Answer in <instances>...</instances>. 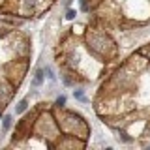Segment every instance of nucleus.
Segmentation results:
<instances>
[{
	"label": "nucleus",
	"mask_w": 150,
	"mask_h": 150,
	"mask_svg": "<svg viewBox=\"0 0 150 150\" xmlns=\"http://www.w3.org/2000/svg\"><path fill=\"white\" fill-rule=\"evenodd\" d=\"M120 135H122V139H124V141H126V143H130V141H131V139H130V137H128L126 133H120Z\"/></svg>",
	"instance_id": "obj_10"
},
{
	"label": "nucleus",
	"mask_w": 150,
	"mask_h": 150,
	"mask_svg": "<svg viewBox=\"0 0 150 150\" xmlns=\"http://www.w3.org/2000/svg\"><path fill=\"white\" fill-rule=\"evenodd\" d=\"M45 73H47V77H49L51 81H55V73H53V69H51L49 66H47V68H45Z\"/></svg>",
	"instance_id": "obj_4"
},
{
	"label": "nucleus",
	"mask_w": 150,
	"mask_h": 150,
	"mask_svg": "<svg viewBox=\"0 0 150 150\" xmlns=\"http://www.w3.org/2000/svg\"><path fill=\"white\" fill-rule=\"evenodd\" d=\"M43 69H38L36 71V75H34V81H32V85H34V87H40L41 83H43V77H45V75H43Z\"/></svg>",
	"instance_id": "obj_1"
},
{
	"label": "nucleus",
	"mask_w": 150,
	"mask_h": 150,
	"mask_svg": "<svg viewBox=\"0 0 150 150\" xmlns=\"http://www.w3.org/2000/svg\"><path fill=\"white\" fill-rule=\"evenodd\" d=\"M66 103V98L64 96H58V100H56V105H64Z\"/></svg>",
	"instance_id": "obj_9"
},
{
	"label": "nucleus",
	"mask_w": 150,
	"mask_h": 150,
	"mask_svg": "<svg viewBox=\"0 0 150 150\" xmlns=\"http://www.w3.org/2000/svg\"><path fill=\"white\" fill-rule=\"evenodd\" d=\"M75 98H77V100H81V101H83V100H85V94H83L81 90H75Z\"/></svg>",
	"instance_id": "obj_7"
},
{
	"label": "nucleus",
	"mask_w": 150,
	"mask_h": 150,
	"mask_svg": "<svg viewBox=\"0 0 150 150\" xmlns=\"http://www.w3.org/2000/svg\"><path fill=\"white\" fill-rule=\"evenodd\" d=\"M26 105H28L26 100H21V101L17 103V109H15V113H17V114H23L24 111H26Z\"/></svg>",
	"instance_id": "obj_2"
},
{
	"label": "nucleus",
	"mask_w": 150,
	"mask_h": 150,
	"mask_svg": "<svg viewBox=\"0 0 150 150\" xmlns=\"http://www.w3.org/2000/svg\"><path fill=\"white\" fill-rule=\"evenodd\" d=\"M73 17H75V11H73V9H68V13H66V19H69V21H71Z\"/></svg>",
	"instance_id": "obj_6"
},
{
	"label": "nucleus",
	"mask_w": 150,
	"mask_h": 150,
	"mask_svg": "<svg viewBox=\"0 0 150 150\" xmlns=\"http://www.w3.org/2000/svg\"><path fill=\"white\" fill-rule=\"evenodd\" d=\"M81 9H83V11H87V9H88V2H87V0H81Z\"/></svg>",
	"instance_id": "obj_8"
},
{
	"label": "nucleus",
	"mask_w": 150,
	"mask_h": 150,
	"mask_svg": "<svg viewBox=\"0 0 150 150\" xmlns=\"http://www.w3.org/2000/svg\"><path fill=\"white\" fill-rule=\"evenodd\" d=\"M9 128H11V116H4V130H9Z\"/></svg>",
	"instance_id": "obj_3"
},
{
	"label": "nucleus",
	"mask_w": 150,
	"mask_h": 150,
	"mask_svg": "<svg viewBox=\"0 0 150 150\" xmlns=\"http://www.w3.org/2000/svg\"><path fill=\"white\" fill-rule=\"evenodd\" d=\"M36 8V2H34V0H28L26 2V9H34Z\"/></svg>",
	"instance_id": "obj_5"
}]
</instances>
